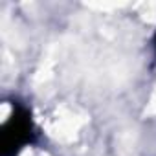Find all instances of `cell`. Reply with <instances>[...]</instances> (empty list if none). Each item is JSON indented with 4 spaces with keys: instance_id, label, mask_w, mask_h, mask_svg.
Segmentation results:
<instances>
[{
    "instance_id": "1",
    "label": "cell",
    "mask_w": 156,
    "mask_h": 156,
    "mask_svg": "<svg viewBox=\"0 0 156 156\" xmlns=\"http://www.w3.org/2000/svg\"><path fill=\"white\" fill-rule=\"evenodd\" d=\"M39 132L31 107L15 99L0 130V156H20L39 141Z\"/></svg>"
},
{
    "instance_id": "2",
    "label": "cell",
    "mask_w": 156,
    "mask_h": 156,
    "mask_svg": "<svg viewBox=\"0 0 156 156\" xmlns=\"http://www.w3.org/2000/svg\"><path fill=\"white\" fill-rule=\"evenodd\" d=\"M151 48H152V55H154V59H156V30H154L152 35H151Z\"/></svg>"
}]
</instances>
